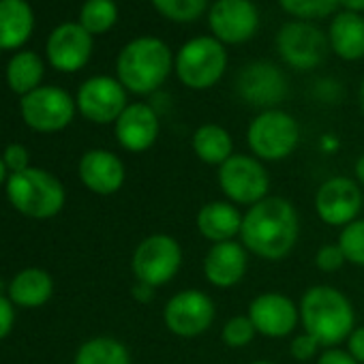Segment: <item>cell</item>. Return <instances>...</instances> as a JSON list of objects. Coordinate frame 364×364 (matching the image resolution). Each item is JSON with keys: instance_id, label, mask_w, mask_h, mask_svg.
<instances>
[{"instance_id": "4", "label": "cell", "mask_w": 364, "mask_h": 364, "mask_svg": "<svg viewBox=\"0 0 364 364\" xmlns=\"http://www.w3.org/2000/svg\"><path fill=\"white\" fill-rule=\"evenodd\" d=\"M7 200L24 217L52 219L65 208L67 193L52 171L28 167L7 178Z\"/></svg>"}, {"instance_id": "34", "label": "cell", "mask_w": 364, "mask_h": 364, "mask_svg": "<svg viewBox=\"0 0 364 364\" xmlns=\"http://www.w3.org/2000/svg\"><path fill=\"white\" fill-rule=\"evenodd\" d=\"M319 341L315 338V336H311L309 332H300V334H296L294 338H291V343H289V353H291V358H296L298 362H309L311 358H315L317 355V351H319Z\"/></svg>"}, {"instance_id": "1", "label": "cell", "mask_w": 364, "mask_h": 364, "mask_svg": "<svg viewBox=\"0 0 364 364\" xmlns=\"http://www.w3.org/2000/svg\"><path fill=\"white\" fill-rule=\"evenodd\" d=\"M300 236V219L296 206L279 196H268L242 215L240 242L264 262L285 259Z\"/></svg>"}, {"instance_id": "26", "label": "cell", "mask_w": 364, "mask_h": 364, "mask_svg": "<svg viewBox=\"0 0 364 364\" xmlns=\"http://www.w3.org/2000/svg\"><path fill=\"white\" fill-rule=\"evenodd\" d=\"M73 364H131V353L114 336H95L80 345Z\"/></svg>"}, {"instance_id": "38", "label": "cell", "mask_w": 364, "mask_h": 364, "mask_svg": "<svg viewBox=\"0 0 364 364\" xmlns=\"http://www.w3.org/2000/svg\"><path fill=\"white\" fill-rule=\"evenodd\" d=\"M345 343H347V351L353 355V360L358 364H364V326H355Z\"/></svg>"}, {"instance_id": "3", "label": "cell", "mask_w": 364, "mask_h": 364, "mask_svg": "<svg viewBox=\"0 0 364 364\" xmlns=\"http://www.w3.org/2000/svg\"><path fill=\"white\" fill-rule=\"evenodd\" d=\"M171 65V52L161 39L139 37L124 46L118 56V82L135 95H150L163 86Z\"/></svg>"}, {"instance_id": "9", "label": "cell", "mask_w": 364, "mask_h": 364, "mask_svg": "<svg viewBox=\"0 0 364 364\" xmlns=\"http://www.w3.org/2000/svg\"><path fill=\"white\" fill-rule=\"evenodd\" d=\"M217 317L215 300L202 289H182L163 309L165 328L180 338H196L210 330Z\"/></svg>"}, {"instance_id": "27", "label": "cell", "mask_w": 364, "mask_h": 364, "mask_svg": "<svg viewBox=\"0 0 364 364\" xmlns=\"http://www.w3.org/2000/svg\"><path fill=\"white\" fill-rule=\"evenodd\" d=\"M43 77V60L35 52H20L7 65V84L18 95H28L39 88Z\"/></svg>"}, {"instance_id": "39", "label": "cell", "mask_w": 364, "mask_h": 364, "mask_svg": "<svg viewBox=\"0 0 364 364\" xmlns=\"http://www.w3.org/2000/svg\"><path fill=\"white\" fill-rule=\"evenodd\" d=\"M152 291H154V287H150V285H144V283H137V281L133 285V298L139 300V302H150Z\"/></svg>"}, {"instance_id": "24", "label": "cell", "mask_w": 364, "mask_h": 364, "mask_svg": "<svg viewBox=\"0 0 364 364\" xmlns=\"http://www.w3.org/2000/svg\"><path fill=\"white\" fill-rule=\"evenodd\" d=\"M33 9L26 0H0V50L24 46L33 33Z\"/></svg>"}, {"instance_id": "41", "label": "cell", "mask_w": 364, "mask_h": 364, "mask_svg": "<svg viewBox=\"0 0 364 364\" xmlns=\"http://www.w3.org/2000/svg\"><path fill=\"white\" fill-rule=\"evenodd\" d=\"M338 3H341L347 11H351V14L364 11V0H338Z\"/></svg>"}, {"instance_id": "15", "label": "cell", "mask_w": 364, "mask_h": 364, "mask_svg": "<svg viewBox=\"0 0 364 364\" xmlns=\"http://www.w3.org/2000/svg\"><path fill=\"white\" fill-rule=\"evenodd\" d=\"M208 22L221 43H242L255 35L259 16L251 0H217L210 7Z\"/></svg>"}, {"instance_id": "37", "label": "cell", "mask_w": 364, "mask_h": 364, "mask_svg": "<svg viewBox=\"0 0 364 364\" xmlns=\"http://www.w3.org/2000/svg\"><path fill=\"white\" fill-rule=\"evenodd\" d=\"M317 364H358L353 360V355L347 351V349H341V347H328L319 353L317 358Z\"/></svg>"}, {"instance_id": "11", "label": "cell", "mask_w": 364, "mask_h": 364, "mask_svg": "<svg viewBox=\"0 0 364 364\" xmlns=\"http://www.w3.org/2000/svg\"><path fill=\"white\" fill-rule=\"evenodd\" d=\"M364 206L362 187L353 178L332 176L321 182L315 193V213L317 217L332 228H345L351 221L360 219Z\"/></svg>"}, {"instance_id": "19", "label": "cell", "mask_w": 364, "mask_h": 364, "mask_svg": "<svg viewBox=\"0 0 364 364\" xmlns=\"http://www.w3.org/2000/svg\"><path fill=\"white\" fill-rule=\"evenodd\" d=\"M204 277L213 287L230 289L238 285L249 270V251L240 240L210 245L202 264Z\"/></svg>"}, {"instance_id": "7", "label": "cell", "mask_w": 364, "mask_h": 364, "mask_svg": "<svg viewBox=\"0 0 364 364\" xmlns=\"http://www.w3.org/2000/svg\"><path fill=\"white\" fill-rule=\"evenodd\" d=\"M182 247L169 234L146 236L131 255V272L137 283L150 287H163L176 279L182 266Z\"/></svg>"}, {"instance_id": "28", "label": "cell", "mask_w": 364, "mask_h": 364, "mask_svg": "<svg viewBox=\"0 0 364 364\" xmlns=\"http://www.w3.org/2000/svg\"><path fill=\"white\" fill-rule=\"evenodd\" d=\"M118 18V9L114 0H86L80 11V24L90 35L107 33Z\"/></svg>"}, {"instance_id": "18", "label": "cell", "mask_w": 364, "mask_h": 364, "mask_svg": "<svg viewBox=\"0 0 364 364\" xmlns=\"http://www.w3.org/2000/svg\"><path fill=\"white\" fill-rule=\"evenodd\" d=\"M92 54V35L82 24H60L48 39V60L63 73L80 71Z\"/></svg>"}, {"instance_id": "2", "label": "cell", "mask_w": 364, "mask_h": 364, "mask_svg": "<svg viewBox=\"0 0 364 364\" xmlns=\"http://www.w3.org/2000/svg\"><path fill=\"white\" fill-rule=\"evenodd\" d=\"M300 323L321 347H338L355 328L351 300L332 285H313L300 298Z\"/></svg>"}, {"instance_id": "5", "label": "cell", "mask_w": 364, "mask_h": 364, "mask_svg": "<svg viewBox=\"0 0 364 364\" xmlns=\"http://www.w3.org/2000/svg\"><path fill=\"white\" fill-rule=\"evenodd\" d=\"M217 182L225 200L236 206H255L270 196V173L253 154H232L217 167Z\"/></svg>"}, {"instance_id": "25", "label": "cell", "mask_w": 364, "mask_h": 364, "mask_svg": "<svg viewBox=\"0 0 364 364\" xmlns=\"http://www.w3.org/2000/svg\"><path fill=\"white\" fill-rule=\"evenodd\" d=\"M191 146H193L196 156L202 163L215 165V167H221L234 154V139H232L230 131L215 122L202 124L193 133Z\"/></svg>"}, {"instance_id": "29", "label": "cell", "mask_w": 364, "mask_h": 364, "mask_svg": "<svg viewBox=\"0 0 364 364\" xmlns=\"http://www.w3.org/2000/svg\"><path fill=\"white\" fill-rule=\"evenodd\" d=\"M336 245L341 247L347 264L364 268V217L345 225L338 234Z\"/></svg>"}, {"instance_id": "35", "label": "cell", "mask_w": 364, "mask_h": 364, "mask_svg": "<svg viewBox=\"0 0 364 364\" xmlns=\"http://www.w3.org/2000/svg\"><path fill=\"white\" fill-rule=\"evenodd\" d=\"M3 161L7 165L9 176L11 173H20V171H24V169L31 167V152L22 144H9L5 148V152H3Z\"/></svg>"}, {"instance_id": "36", "label": "cell", "mask_w": 364, "mask_h": 364, "mask_svg": "<svg viewBox=\"0 0 364 364\" xmlns=\"http://www.w3.org/2000/svg\"><path fill=\"white\" fill-rule=\"evenodd\" d=\"M14 323H16L14 302L9 300V296L0 294V341L9 336V332L14 330Z\"/></svg>"}, {"instance_id": "10", "label": "cell", "mask_w": 364, "mask_h": 364, "mask_svg": "<svg viewBox=\"0 0 364 364\" xmlns=\"http://www.w3.org/2000/svg\"><path fill=\"white\" fill-rule=\"evenodd\" d=\"M75 101L58 86H39L20 101L24 122L39 133H56L71 124L75 116Z\"/></svg>"}, {"instance_id": "33", "label": "cell", "mask_w": 364, "mask_h": 364, "mask_svg": "<svg viewBox=\"0 0 364 364\" xmlns=\"http://www.w3.org/2000/svg\"><path fill=\"white\" fill-rule=\"evenodd\" d=\"M345 264H347V259H345V255H343L338 245H323L317 251V255H315V266L321 272H336Z\"/></svg>"}, {"instance_id": "43", "label": "cell", "mask_w": 364, "mask_h": 364, "mask_svg": "<svg viewBox=\"0 0 364 364\" xmlns=\"http://www.w3.org/2000/svg\"><path fill=\"white\" fill-rule=\"evenodd\" d=\"M251 364H274V362H270V360H255V362H251Z\"/></svg>"}, {"instance_id": "42", "label": "cell", "mask_w": 364, "mask_h": 364, "mask_svg": "<svg viewBox=\"0 0 364 364\" xmlns=\"http://www.w3.org/2000/svg\"><path fill=\"white\" fill-rule=\"evenodd\" d=\"M9 178V171H7V165H5V161H3V154H0V185Z\"/></svg>"}, {"instance_id": "32", "label": "cell", "mask_w": 364, "mask_h": 364, "mask_svg": "<svg viewBox=\"0 0 364 364\" xmlns=\"http://www.w3.org/2000/svg\"><path fill=\"white\" fill-rule=\"evenodd\" d=\"M257 336V330L253 326V321L249 319V315H234L225 321L223 330H221V338L228 347L232 349H242L247 345L253 343V338Z\"/></svg>"}, {"instance_id": "21", "label": "cell", "mask_w": 364, "mask_h": 364, "mask_svg": "<svg viewBox=\"0 0 364 364\" xmlns=\"http://www.w3.org/2000/svg\"><path fill=\"white\" fill-rule=\"evenodd\" d=\"M198 232L204 240L219 245L240 238L242 213L236 204L228 200H215L200 208L198 213Z\"/></svg>"}, {"instance_id": "6", "label": "cell", "mask_w": 364, "mask_h": 364, "mask_svg": "<svg viewBox=\"0 0 364 364\" xmlns=\"http://www.w3.org/2000/svg\"><path fill=\"white\" fill-rule=\"evenodd\" d=\"M300 141V127L294 116L283 109H264L259 112L249 129L247 144L262 163L285 161Z\"/></svg>"}, {"instance_id": "20", "label": "cell", "mask_w": 364, "mask_h": 364, "mask_svg": "<svg viewBox=\"0 0 364 364\" xmlns=\"http://www.w3.org/2000/svg\"><path fill=\"white\" fill-rule=\"evenodd\" d=\"M118 144L129 152H146L159 137V116L148 103H131L114 122Z\"/></svg>"}, {"instance_id": "14", "label": "cell", "mask_w": 364, "mask_h": 364, "mask_svg": "<svg viewBox=\"0 0 364 364\" xmlns=\"http://www.w3.org/2000/svg\"><path fill=\"white\" fill-rule=\"evenodd\" d=\"M249 319L257 334L266 338H285L300 323L298 304L283 291H264L249 304Z\"/></svg>"}, {"instance_id": "40", "label": "cell", "mask_w": 364, "mask_h": 364, "mask_svg": "<svg viewBox=\"0 0 364 364\" xmlns=\"http://www.w3.org/2000/svg\"><path fill=\"white\" fill-rule=\"evenodd\" d=\"M353 180L358 182L360 187H364V154L358 156V161L353 165Z\"/></svg>"}, {"instance_id": "30", "label": "cell", "mask_w": 364, "mask_h": 364, "mask_svg": "<svg viewBox=\"0 0 364 364\" xmlns=\"http://www.w3.org/2000/svg\"><path fill=\"white\" fill-rule=\"evenodd\" d=\"M152 5L167 20L193 22L206 11L208 0H152Z\"/></svg>"}, {"instance_id": "31", "label": "cell", "mask_w": 364, "mask_h": 364, "mask_svg": "<svg viewBox=\"0 0 364 364\" xmlns=\"http://www.w3.org/2000/svg\"><path fill=\"white\" fill-rule=\"evenodd\" d=\"M279 3L289 16L300 18L302 22L326 18L341 5L338 0H279Z\"/></svg>"}, {"instance_id": "8", "label": "cell", "mask_w": 364, "mask_h": 364, "mask_svg": "<svg viewBox=\"0 0 364 364\" xmlns=\"http://www.w3.org/2000/svg\"><path fill=\"white\" fill-rule=\"evenodd\" d=\"M225 67V48L215 37H196L182 46L176 56L178 80L193 90H206L215 86L223 77Z\"/></svg>"}, {"instance_id": "17", "label": "cell", "mask_w": 364, "mask_h": 364, "mask_svg": "<svg viewBox=\"0 0 364 364\" xmlns=\"http://www.w3.org/2000/svg\"><path fill=\"white\" fill-rule=\"evenodd\" d=\"M82 185L95 196H114L122 189L127 169L118 154L112 150L95 148L84 152L77 165Z\"/></svg>"}, {"instance_id": "23", "label": "cell", "mask_w": 364, "mask_h": 364, "mask_svg": "<svg viewBox=\"0 0 364 364\" xmlns=\"http://www.w3.org/2000/svg\"><path fill=\"white\" fill-rule=\"evenodd\" d=\"M328 41L343 60H360L364 56V18L360 14L341 11L330 24Z\"/></svg>"}, {"instance_id": "22", "label": "cell", "mask_w": 364, "mask_h": 364, "mask_svg": "<svg viewBox=\"0 0 364 364\" xmlns=\"http://www.w3.org/2000/svg\"><path fill=\"white\" fill-rule=\"evenodd\" d=\"M54 294V281L50 277V272L41 270V268H24L20 270L9 287H7V296L16 306H24V309H37L43 306Z\"/></svg>"}, {"instance_id": "16", "label": "cell", "mask_w": 364, "mask_h": 364, "mask_svg": "<svg viewBox=\"0 0 364 364\" xmlns=\"http://www.w3.org/2000/svg\"><path fill=\"white\" fill-rule=\"evenodd\" d=\"M238 92L247 103L255 107L274 109L272 105L281 103L287 95V82L279 67L266 60H257L240 71Z\"/></svg>"}, {"instance_id": "13", "label": "cell", "mask_w": 364, "mask_h": 364, "mask_svg": "<svg viewBox=\"0 0 364 364\" xmlns=\"http://www.w3.org/2000/svg\"><path fill=\"white\" fill-rule=\"evenodd\" d=\"M75 105L86 120L97 124H109L116 122L129 105L127 88L114 77L97 75L80 86Z\"/></svg>"}, {"instance_id": "12", "label": "cell", "mask_w": 364, "mask_h": 364, "mask_svg": "<svg viewBox=\"0 0 364 364\" xmlns=\"http://www.w3.org/2000/svg\"><path fill=\"white\" fill-rule=\"evenodd\" d=\"M328 43L326 35L309 22H289L277 35L281 58L300 71L321 65L328 56Z\"/></svg>"}]
</instances>
